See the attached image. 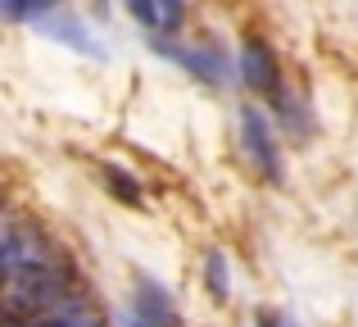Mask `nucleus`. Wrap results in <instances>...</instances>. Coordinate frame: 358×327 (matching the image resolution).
<instances>
[{
    "label": "nucleus",
    "mask_w": 358,
    "mask_h": 327,
    "mask_svg": "<svg viewBox=\"0 0 358 327\" xmlns=\"http://www.w3.org/2000/svg\"><path fill=\"white\" fill-rule=\"evenodd\" d=\"M0 259H5V282H23V277H32V273H45V268L64 264V259L55 255V246L45 241V232L36 228V223H23V218L5 223Z\"/></svg>",
    "instance_id": "obj_1"
},
{
    "label": "nucleus",
    "mask_w": 358,
    "mask_h": 327,
    "mask_svg": "<svg viewBox=\"0 0 358 327\" xmlns=\"http://www.w3.org/2000/svg\"><path fill=\"white\" fill-rule=\"evenodd\" d=\"M241 141H245V155H250L254 173H263L272 186H281V151H277V137H272L263 109H254V105L241 109Z\"/></svg>",
    "instance_id": "obj_2"
},
{
    "label": "nucleus",
    "mask_w": 358,
    "mask_h": 327,
    "mask_svg": "<svg viewBox=\"0 0 358 327\" xmlns=\"http://www.w3.org/2000/svg\"><path fill=\"white\" fill-rule=\"evenodd\" d=\"M241 82L254 87L259 96H281V69H277V60H272L268 41L254 36V32L245 36V46H241Z\"/></svg>",
    "instance_id": "obj_3"
},
{
    "label": "nucleus",
    "mask_w": 358,
    "mask_h": 327,
    "mask_svg": "<svg viewBox=\"0 0 358 327\" xmlns=\"http://www.w3.org/2000/svg\"><path fill=\"white\" fill-rule=\"evenodd\" d=\"M164 55H173L177 64H186V69L200 82H209V87H222V82L231 78V64H227V55H222V46L209 41V36L195 41V46H164Z\"/></svg>",
    "instance_id": "obj_4"
},
{
    "label": "nucleus",
    "mask_w": 358,
    "mask_h": 327,
    "mask_svg": "<svg viewBox=\"0 0 358 327\" xmlns=\"http://www.w3.org/2000/svg\"><path fill=\"white\" fill-rule=\"evenodd\" d=\"M131 327H177V309L168 291L150 277L136 282V309H131Z\"/></svg>",
    "instance_id": "obj_5"
},
{
    "label": "nucleus",
    "mask_w": 358,
    "mask_h": 327,
    "mask_svg": "<svg viewBox=\"0 0 358 327\" xmlns=\"http://www.w3.org/2000/svg\"><path fill=\"white\" fill-rule=\"evenodd\" d=\"M127 14L136 18L141 27H155V32H173V27H182V5H159V0H131Z\"/></svg>",
    "instance_id": "obj_6"
},
{
    "label": "nucleus",
    "mask_w": 358,
    "mask_h": 327,
    "mask_svg": "<svg viewBox=\"0 0 358 327\" xmlns=\"http://www.w3.org/2000/svg\"><path fill=\"white\" fill-rule=\"evenodd\" d=\"M204 282H209L213 300H227L231 277H227V255H222V250H209V255H204Z\"/></svg>",
    "instance_id": "obj_7"
},
{
    "label": "nucleus",
    "mask_w": 358,
    "mask_h": 327,
    "mask_svg": "<svg viewBox=\"0 0 358 327\" xmlns=\"http://www.w3.org/2000/svg\"><path fill=\"white\" fill-rule=\"evenodd\" d=\"M9 327H100V319L82 305V309H64V314H45V319L32 323H9Z\"/></svg>",
    "instance_id": "obj_8"
},
{
    "label": "nucleus",
    "mask_w": 358,
    "mask_h": 327,
    "mask_svg": "<svg viewBox=\"0 0 358 327\" xmlns=\"http://www.w3.org/2000/svg\"><path fill=\"white\" fill-rule=\"evenodd\" d=\"M105 182H109V186H114V191L122 195V200H131V204H136V200H141V191H136V186H131V177H127V173H122V168H105Z\"/></svg>",
    "instance_id": "obj_9"
},
{
    "label": "nucleus",
    "mask_w": 358,
    "mask_h": 327,
    "mask_svg": "<svg viewBox=\"0 0 358 327\" xmlns=\"http://www.w3.org/2000/svg\"><path fill=\"white\" fill-rule=\"evenodd\" d=\"M259 327H299L290 314H277V309H263L259 314Z\"/></svg>",
    "instance_id": "obj_10"
}]
</instances>
